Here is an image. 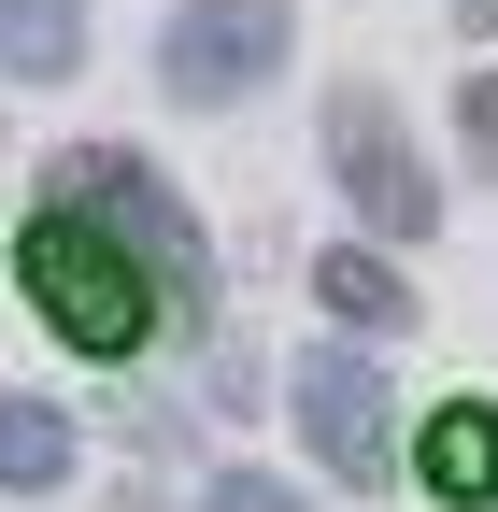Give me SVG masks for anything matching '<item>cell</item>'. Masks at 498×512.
I'll use <instances>...</instances> for the list:
<instances>
[{
  "label": "cell",
  "mask_w": 498,
  "mask_h": 512,
  "mask_svg": "<svg viewBox=\"0 0 498 512\" xmlns=\"http://www.w3.org/2000/svg\"><path fill=\"white\" fill-rule=\"evenodd\" d=\"M15 271H29V313H43L72 356H129V342L157 328V271H143V256L114 242L100 214H72V200H43V214H29Z\"/></svg>",
  "instance_id": "cell-1"
},
{
  "label": "cell",
  "mask_w": 498,
  "mask_h": 512,
  "mask_svg": "<svg viewBox=\"0 0 498 512\" xmlns=\"http://www.w3.org/2000/svg\"><path fill=\"white\" fill-rule=\"evenodd\" d=\"M43 200L100 214V228L129 242L143 271H157V285H185V313H200V214H185V200H171V185H157V171H143L129 143H72V157L43 171Z\"/></svg>",
  "instance_id": "cell-2"
},
{
  "label": "cell",
  "mask_w": 498,
  "mask_h": 512,
  "mask_svg": "<svg viewBox=\"0 0 498 512\" xmlns=\"http://www.w3.org/2000/svg\"><path fill=\"white\" fill-rule=\"evenodd\" d=\"M328 171H342L356 228H385V242H427V228H442V185H427V157H413V128H399L385 86H342L328 100Z\"/></svg>",
  "instance_id": "cell-3"
},
{
  "label": "cell",
  "mask_w": 498,
  "mask_h": 512,
  "mask_svg": "<svg viewBox=\"0 0 498 512\" xmlns=\"http://www.w3.org/2000/svg\"><path fill=\"white\" fill-rule=\"evenodd\" d=\"M285 43H299L285 0H185V15L157 29V86L171 100H257L285 72Z\"/></svg>",
  "instance_id": "cell-4"
},
{
  "label": "cell",
  "mask_w": 498,
  "mask_h": 512,
  "mask_svg": "<svg viewBox=\"0 0 498 512\" xmlns=\"http://www.w3.org/2000/svg\"><path fill=\"white\" fill-rule=\"evenodd\" d=\"M299 441L328 456V484H385L399 470V413H385V370H370L356 342H328V356H299Z\"/></svg>",
  "instance_id": "cell-5"
},
{
  "label": "cell",
  "mask_w": 498,
  "mask_h": 512,
  "mask_svg": "<svg viewBox=\"0 0 498 512\" xmlns=\"http://www.w3.org/2000/svg\"><path fill=\"white\" fill-rule=\"evenodd\" d=\"M314 299L342 313V328H413V285H399L370 242H328V256H314Z\"/></svg>",
  "instance_id": "cell-6"
},
{
  "label": "cell",
  "mask_w": 498,
  "mask_h": 512,
  "mask_svg": "<svg viewBox=\"0 0 498 512\" xmlns=\"http://www.w3.org/2000/svg\"><path fill=\"white\" fill-rule=\"evenodd\" d=\"M427 484H442V498H498V413L484 399L427 413Z\"/></svg>",
  "instance_id": "cell-7"
},
{
  "label": "cell",
  "mask_w": 498,
  "mask_h": 512,
  "mask_svg": "<svg viewBox=\"0 0 498 512\" xmlns=\"http://www.w3.org/2000/svg\"><path fill=\"white\" fill-rule=\"evenodd\" d=\"M86 57V0H0V72H72Z\"/></svg>",
  "instance_id": "cell-8"
},
{
  "label": "cell",
  "mask_w": 498,
  "mask_h": 512,
  "mask_svg": "<svg viewBox=\"0 0 498 512\" xmlns=\"http://www.w3.org/2000/svg\"><path fill=\"white\" fill-rule=\"evenodd\" d=\"M0 484H72V413H43V399H0Z\"/></svg>",
  "instance_id": "cell-9"
},
{
  "label": "cell",
  "mask_w": 498,
  "mask_h": 512,
  "mask_svg": "<svg viewBox=\"0 0 498 512\" xmlns=\"http://www.w3.org/2000/svg\"><path fill=\"white\" fill-rule=\"evenodd\" d=\"M200 512H299V484H271V470H228Z\"/></svg>",
  "instance_id": "cell-10"
},
{
  "label": "cell",
  "mask_w": 498,
  "mask_h": 512,
  "mask_svg": "<svg viewBox=\"0 0 498 512\" xmlns=\"http://www.w3.org/2000/svg\"><path fill=\"white\" fill-rule=\"evenodd\" d=\"M456 128H470V171H498V72H484V86L456 100Z\"/></svg>",
  "instance_id": "cell-11"
}]
</instances>
